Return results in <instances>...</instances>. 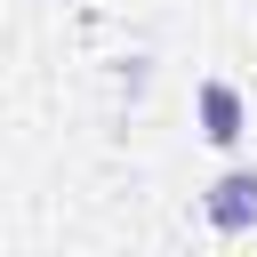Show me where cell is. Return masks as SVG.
<instances>
[{
	"label": "cell",
	"mask_w": 257,
	"mask_h": 257,
	"mask_svg": "<svg viewBox=\"0 0 257 257\" xmlns=\"http://www.w3.org/2000/svg\"><path fill=\"white\" fill-rule=\"evenodd\" d=\"M201 217H209V233H249L257 225V169H225L201 193Z\"/></svg>",
	"instance_id": "cell-2"
},
{
	"label": "cell",
	"mask_w": 257,
	"mask_h": 257,
	"mask_svg": "<svg viewBox=\"0 0 257 257\" xmlns=\"http://www.w3.org/2000/svg\"><path fill=\"white\" fill-rule=\"evenodd\" d=\"M193 128H201V145L233 153L241 128H249V96H241L233 80H201V88H193Z\"/></svg>",
	"instance_id": "cell-1"
}]
</instances>
